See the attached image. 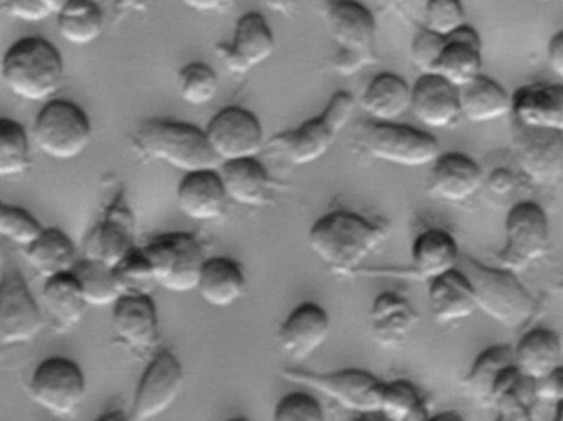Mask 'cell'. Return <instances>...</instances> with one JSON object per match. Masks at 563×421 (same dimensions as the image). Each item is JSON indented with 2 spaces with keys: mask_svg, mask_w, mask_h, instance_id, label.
Listing matches in <instances>:
<instances>
[{
  "mask_svg": "<svg viewBox=\"0 0 563 421\" xmlns=\"http://www.w3.org/2000/svg\"><path fill=\"white\" fill-rule=\"evenodd\" d=\"M387 239L384 226L351 210H334L316 220L308 245L335 275H355Z\"/></svg>",
  "mask_w": 563,
  "mask_h": 421,
  "instance_id": "6da1fadb",
  "label": "cell"
},
{
  "mask_svg": "<svg viewBox=\"0 0 563 421\" xmlns=\"http://www.w3.org/2000/svg\"><path fill=\"white\" fill-rule=\"evenodd\" d=\"M0 75L8 90L21 100L42 103L60 91L65 62L60 51L41 35L19 38L2 57Z\"/></svg>",
  "mask_w": 563,
  "mask_h": 421,
  "instance_id": "7a4b0ae2",
  "label": "cell"
},
{
  "mask_svg": "<svg viewBox=\"0 0 563 421\" xmlns=\"http://www.w3.org/2000/svg\"><path fill=\"white\" fill-rule=\"evenodd\" d=\"M457 268L470 281L477 311L503 328L517 331L536 314L537 299L510 269L493 268L471 256H461Z\"/></svg>",
  "mask_w": 563,
  "mask_h": 421,
  "instance_id": "3957f363",
  "label": "cell"
},
{
  "mask_svg": "<svg viewBox=\"0 0 563 421\" xmlns=\"http://www.w3.org/2000/svg\"><path fill=\"white\" fill-rule=\"evenodd\" d=\"M131 141L141 156L159 160L184 174L219 167L206 133L196 124L176 120L144 121Z\"/></svg>",
  "mask_w": 563,
  "mask_h": 421,
  "instance_id": "277c9868",
  "label": "cell"
},
{
  "mask_svg": "<svg viewBox=\"0 0 563 421\" xmlns=\"http://www.w3.org/2000/svg\"><path fill=\"white\" fill-rule=\"evenodd\" d=\"M325 25L334 41L332 68L342 77H354L377 62V22L358 0H324Z\"/></svg>",
  "mask_w": 563,
  "mask_h": 421,
  "instance_id": "5b68a950",
  "label": "cell"
},
{
  "mask_svg": "<svg viewBox=\"0 0 563 421\" xmlns=\"http://www.w3.org/2000/svg\"><path fill=\"white\" fill-rule=\"evenodd\" d=\"M357 100L349 91L332 95L318 117L305 121L295 130L276 134L266 146L282 154L292 166L318 163L334 146L349 121L354 117Z\"/></svg>",
  "mask_w": 563,
  "mask_h": 421,
  "instance_id": "8992f818",
  "label": "cell"
},
{
  "mask_svg": "<svg viewBox=\"0 0 563 421\" xmlns=\"http://www.w3.org/2000/svg\"><path fill=\"white\" fill-rule=\"evenodd\" d=\"M35 146L54 160H74L90 146L93 126L87 111L65 98L45 101L35 118Z\"/></svg>",
  "mask_w": 563,
  "mask_h": 421,
  "instance_id": "52a82bcc",
  "label": "cell"
},
{
  "mask_svg": "<svg viewBox=\"0 0 563 421\" xmlns=\"http://www.w3.org/2000/svg\"><path fill=\"white\" fill-rule=\"evenodd\" d=\"M355 144L367 156L400 167L431 166L441 154L433 134L398 123L361 124Z\"/></svg>",
  "mask_w": 563,
  "mask_h": 421,
  "instance_id": "ba28073f",
  "label": "cell"
},
{
  "mask_svg": "<svg viewBox=\"0 0 563 421\" xmlns=\"http://www.w3.org/2000/svg\"><path fill=\"white\" fill-rule=\"evenodd\" d=\"M150 259L157 286L186 295L196 291L200 269L206 262L202 243L192 233L170 232L156 236L143 248Z\"/></svg>",
  "mask_w": 563,
  "mask_h": 421,
  "instance_id": "9c48e42d",
  "label": "cell"
},
{
  "mask_svg": "<svg viewBox=\"0 0 563 421\" xmlns=\"http://www.w3.org/2000/svg\"><path fill=\"white\" fill-rule=\"evenodd\" d=\"M283 377L291 380L292 384L305 385L324 395L329 400L352 413H380L384 381L371 372L345 368V370L319 374V372L301 370V368H288L283 372Z\"/></svg>",
  "mask_w": 563,
  "mask_h": 421,
  "instance_id": "30bf717a",
  "label": "cell"
},
{
  "mask_svg": "<svg viewBox=\"0 0 563 421\" xmlns=\"http://www.w3.org/2000/svg\"><path fill=\"white\" fill-rule=\"evenodd\" d=\"M506 243L497 255L500 268L520 272L545 256L550 245L549 217L532 200L510 207L504 223Z\"/></svg>",
  "mask_w": 563,
  "mask_h": 421,
  "instance_id": "8fae6325",
  "label": "cell"
},
{
  "mask_svg": "<svg viewBox=\"0 0 563 421\" xmlns=\"http://www.w3.org/2000/svg\"><path fill=\"white\" fill-rule=\"evenodd\" d=\"M32 400L54 417H68L87 397L84 368L64 355L45 358L35 367L29 384Z\"/></svg>",
  "mask_w": 563,
  "mask_h": 421,
  "instance_id": "7c38bea8",
  "label": "cell"
},
{
  "mask_svg": "<svg viewBox=\"0 0 563 421\" xmlns=\"http://www.w3.org/2000/svg\"><path fill=\"white\" fill-rule=\"evenodd\" d=\"M203 133L219 164L258 157L266 146L262 121L242 107L220 110Z\"/></svg>",
  "mask_w": 563,
  "mask_h": 421,
  "instance_id": "4fadbf2b",
  "label": "cell"
},
{
  "mask_svg": "<svg viewBox=\"0 0 563 421\" xmlns=\"http://www.w3.org/2000/svg\"><path fill=\"white\" fill-rule=\"evenodd\" d=\"M44 325L38 302L22 273L5 272L0 278V347L32 342Z\"/></svg>",
  "mask_w": 563,
  "mask_h": 421,
  "instance_id": "5bb4252c",
  "label": "cell"
},
{
  "mask_svg": "<svg viewBox=\"0 0 563 421\" xmlns=\"http://www.w3.org/2000/svg\"><path fill=\"white\" fill-rule=\"evenodd\" d=\"M184 387V367L174 352L157 351L134 391L131 421H151L166 413Z\"/></svg>",
  "mask_w": 563,
  "mask_h": 421,
  "instance_id": "9a60e30c",
  "label": "cell"
},
{
  "mask_svg": "<svg viewBox=\"0 0 563 421\" xmlns=\"http://www.w3.org/2000/svg\"><path fill=\"white\" fill-rule=\"evenodd\" d=\"M514 147L520 176L533 186L552 187L563 177V133L514 124Z\"/></svg>",
  "mask_w": 563,
  "mask_h": 421,
  "instance_id": "2e32d148",
  "label": "cell"
},
{
  "mask_svg": "<svg viewBox=\"0 0 563 421\" xmlns=\"http://www.w3.org/2000/svg\"><path fill=\"white\" fill-rule=\"evenodd\" d=\"M275 48V32L265 15L246 12L236 21L232 42L217 45V57L230 74L245 75L266 64Z\"/></svg>",
  "mask_w": 563,
  "mask_h": 421,
  "instance_id": "e0dca14e",
  "label": "cell"
},
{
  "mask_svg": "<svg viewBox=\"0 0 563 421\" xmlns=\"http://www.w3.org/2000/svg\"><path fill=\"white\" fill-rule=\"evenodd\" d=\"M331 318L318 302L296 306L278 329V345L286 357L305 362L328 342Z\"/></svg>",
  "mask_w": 563,
  "mask_h": 421,
  "instance_id": "ac0fdd59",
  "label": "cell"
},
{
  "mask_svg": "<svg viewBox=\"0 0 563 421\" xmlns=\"http://www.w3.org/2000/svg\"><path fill=\"white\" fill-rule=\"evenodd\" d=\"M510 118L517 126L563 133L562 85L520 87L510 95Z\"/></svg>",
  "mask_w": 563,
  "mask_h": 421,
  "instance_id": "d6986e66",
  "label": "cell"
},
{
  "mask_svg": "<svg viewBox=\"0 0 563 421\" xmlns=\"http://www.w3.org/2000/svg\"><path fill=\"white\" fill-rule=\"evenodd\" d=\"M113 329L118 339L133 351H154L161 329L153 296H121L113 306Z\"/></svg>",
  "mask_w": 563,
  "mask_h": 421,
  "instance_id": "ffe728a7",
  "label": "cell"
},
{
  "mask_svg": "<svg viewBox=\"0 0 563 421\" xmlns=\"http://www.w3.org/2000/svg\"><path fill=\"white\" fill-rule=\"evenodd\" d=\"M410 111L430 130H450L461 120L457 88L438 75H420L411 87Z\"/></svg>",
  "mask_w": 563,
  "mask_h": 421,
  "instance_id": "44dd1931",
  "label": "cell"
},
{
  "mask_svg": "<svg viewBox=\"0 0 563 421\" xmlns=\"http://www.w3.org/2000/svg\"><path fill=\"white\" fill-rule=\"evenodd\" d=\"M176 197L180 212L194 222H213L225 213L229 206L217 169L184 174Z\"/></svg>",
  "mask_w": 563,
  "mask_h": 421,
  "instance_id": "7402d4cb",
  "label": "cell"
},
{
  "mask_svg": "<svg viewBox=\"0 0 563 421\" xmlns=\"http://www.w3.org/2000/svg\"><path fill=\"white\" fill-rule=\"evenodd\" d=\"M434 75L453 85L464 87L483 75V41L473 25L466 24L444 38L443 52Z\"/></svg>",
  "mask_w": 563,
  "mask_h": 421,
  "instance_id": "603a6c76",
  "label": "cell"
},
{
  "mask_svg": "<svg viewBox=\"0 0 563 421\" xmlns=\"http://www.w3.org/2000/svg\"><path fill=\"white\" fill-rule=\"evenodd\" d=\"M483 177L479 164L467 154H440L431 164V189L446 202H466L476 196Z\"/></svg>",
  "mask_w": 563,
  "mask_h": 421,
  "instance_id": "cb8c5ba5",
  "label": "cell"
},
{
  "mask_svg": "<svg viewBox=\"0 0 563 421\" xmlns=\"http://www.w3.org/2000/svg\"><path fill=\"white\" fill-rule=\"evenodd\" d=\"M418 322L413 304L397 292H382L372 302L371 334L380 347H401Z\"/></svg>",
  "mask_w": 563,
  "mask_h": 421,
  "instance_id": "d4e9b609",
  "label": "cell"
},
{
  "mask_svg": "<svg viewBox=\"0 0 563 421\" xmlns=\"http://www.w3.org/2000/svg\"><path fill=\"white\" fill-rule=\"evenodd\" d=\"M217 173L229 202L243 207H263L269 202L273 179L258 157L219 164Z\"/></svg>",
  "mask_w": 563,
  "mask_h": 421,
  "instance_id": "484cf974",
  "label": "cell"
},
{
  "mask_svg": "<svg viewBox=\"0 0 563 421\" xmlns=\"http://www.w3.org/2000/svg\"><path fill=\"white\" fill-rule=\"evenodd\" d=\"M512 355L514 367L530 381L563 368L562 339L549 328L527 331L514 345Z\"/></svg>",
  "mask_w": 563,
  "mask_h": 421,
  "instance_id": "4316f807",
  "label": "cell"
},
{
  "mask_svg": "<svg viewBox=\"0 0 563 421\" xmlns=\"http://www.w3.org/2000/svg\"><path fill=\"white\" fill-rule=\"evenodd\" d=\"M196 291L212 308H232L245 296V273L240 263L229 256H210L200 269Z\"/></svg>",
  "mask_w": 563,
  "mask_h": 421,
  "instance_id": "83f0119b",
  "label": "cell"
},
{
  "mask_svg": "<svg viewBox=\"0 0 563 421\" xmlns=\"http://www.w3.org/2000/svg\"><path fill=\"white\" fill-rule=\"evenodd\" d=\"M134 248V229L128 210L113 207L107 219L98 223L85 242V258L113 268Z\"/></svg>",
  "mask_w": 563,
  "mask_h": 421,
  "instance_id": "f1b7e54d",
  "label": "cell"
},
{
  "mask_svg": "<svg viewBox=\"0 0 563 421\" xmlns=\"http://www.w3.org/2000/svg\"><path fill=\"white\" fill-rule=\"evenodd\" d=\"M428 302L434 321L444 325L466 321L477 311L473 289L460 268L431 279Z\"/></svg>",
  "mask_w": 563,
  "mask_h": 421,
  "instance_id": "f546056e",
  "label": "cell"
},
{
  "mask_svg": "<svg viewBox=\"0 0 563 421\" xmlns=\"http://www.w3.org/2000/svg\"><path fill=\"white\" fill-rule=\"evenodd\" d=\"M460 258L456 239L444 229L424 230L411 245L413 275L428 281L456 269Z\"/></svg>",
  "mask_w": 563,
  "mask_h": 421,
  "instance_id": "4dcf8cb0",
  "label": "cell"
},
{
  "mask_svg": "<svg viewBox=\"0 0 563 421\" xmlns=\"http://www.w3.org/2000/svg\"><path fill=\"white\" fill-rule=\"evenodd\" d=\"M461 120L474 124L496 123L510 117V95L486 75L457 88Z\"/></svg>",
  "mask_w": 563,
  "mask_h": 421,
  "instance_id": "1f68e13d",
  "label": "cell"
},
{
  "mask_svg": "<svg viewBox=\"0 0 563 421\" xmlns=\"http://www.w3.org/2000/svg\"><path fill=\"white\" fill-rule=\"evenodd\" d=\"M411 87L400 75L384 71L374 77L358 104L375 123H395L410 111Z\"/></svg>",
  "mask_w": 563,
  "mask_h": 421,
  "instance_id": "d6a6232c",
  "label": "cell"
},
{
  "mask_svg": "<svg viewBox=\"0 0 563 421\" xmlns=\"http://www.w3.org/2000/svg\"><path fill=\"white\" fill-rule=\"evenodd\" d=\"M42 299L55 325L64 332L77 328L88 311L84 292L71 272L45 278Z\"/></svg>",
  "mask_w": 563,
  "mask_h": 421,
  "instance_id": "836d02e7",
  "label": "cell"
},
{
  "mask_svg": "<svg viewBox=\"0 0 563 421\" xmlns=\"http://www.w3.org/2000/svg\"><path fill=\"white\" fill-rule=\"evenodd\" d=\"M29 265L44 278L70 273L78 262L74 240L58 229H42L41 235L24 248Z\"/></svg>",
  "mask_w": 563,
  "mask_h": 421,
  "instance_id": "e575fe53",
  "label": "cell"
},
{
  "mask_svg": "<svg viewBox=\"0 0 563 421\" xmlns=\"http://www.w3.org/2000/svg\"><path fill=\"white\" fill-rule=\"evenodd\" d=\"M55 18L60 37L77 47L95 44L103 35L107 22L98 0H67Z\"/></svg>",
  "mask_w": 563,
  "mask_h": 421,
  "instance_id": "d590c367",
  "label": "cell"
},
{
  "mask_svg": "<svg viewBox=\"0 0 563 421\" xmlns=\"http://www.w3.org/2000/svg\"><path fill=\"white\" fill-rule=\"evenodd\" d=\"M514 367L512 345H490L477 355L470 372L464 377V387L467 394L483 405L490 408L494 390L503 375Z\"/></svg>",
  "mask_w": 563,
  "mask_h": 421,
  "instance_id": "8d00e7d4",
  "label": "cell"
},
{
  "mask_svg": "<svg viewBox=\"0 0 563 421\" xmlns=\"http://www.w3.org/2000/svg\"><path fill=\"white\" fill-rule=\"evenodd\" d=\"M380 413L388 421H428L431 417L417 385L404 378L384 381Z\"/></svg>",
  "mask_w": 563,
  "mask_h": 421,
  "instance_id": "74e56055",
  "label": "cell"
},
{
  "mask_svg": "<svg viewBox=\"0 0 563 421\" xmlns=\"http://www.w3.org/2000/svg\"><path fill=\"white\" fill-rule=\"evenodd\" d=\"M71 273L80 285L88 308H108L121 298L113 268L110 266L84 258L78 259Z\"/></svg>",
  "mask_w": 563,
  "mask_h": 421,
  "instance_id": "f35d334b",
  "label": "cell"
},
{
  "mask_svg": "<svg viewBox=\"0 0 563 421\" xmlns=\"http://www.w3.org/2000/svg\"><path fill=\"white\" fill-rule=\"evenodd\" d=\"M32 164L29 133L19 121L0 118V179L27 173Z\"/></svg>",
  "mask_w": 563,
  "mask_h": 421,
  "instance_id": "ab89813d",
  "label": "cell"
},
{
  "mask_svg": "<svg viewBox=\"0 0 563 421\" xmlns=\"http://www.w3.org/2000/svg\"><path fill=\"white\" fill-rule=\"evenodd\" d=\"M177 88L184 103L194 108L207 107L219 95V77L210 65L192 62L177 74Z\"/></svg>",
  "mask_w": 563,
  "mask_h": 421,
  "instance_id": "60d3db41",
  "label": "cell"
},
{
  "mask_svg": "<svg viewBox=\"0 0 563 421\" xmlns=\"http://www.w3.org/2000/svg\"><path fill=\"white\" fill-rule=\"evenodd\" d=\"M113 275L121 296H153L157 288L150 259L136 246L113 266Z\"/></svg>",
  "mask_w": 563,
  "mask_h": 421,
  "instance_id": "b9f144b4",
  "label": "cell"
},
{
  "mask_svg": "<svg viewBox=\"0 0 563 421\" xmlns=\"http://www.w3.org/2000/svg\"><path fill=\"white\" fill-rule=\"evenodd\" d=\"M466 11L461 0H428L421 27L446 38L466 25Z\"/></svg>",
  "mask_w": 563,
  "mask_h": 421,
  "instance_id": "7bdbcfd3",
  "label": "cell"
},
{
  "mask_svg": "<svg viewBox=\"0 0 563 421\" xmlns=\"http://www.w3.org/2000/svg\"><path fill=\"white\" fill-rule=\"evenodd\" d=\"M273 421H328L321 401L309 391H289L279 398Z\"/></svg>",
  "mask_w": 563,
  "mask_h": 421,
  "instance_id": "ee69618b",
  "label": "cell"
},
{
  "mask_svg": "<svg viewBox=\"0 0 563 421\" xmlns=\"http://www.w3.org/2000/svg\"><path fill=\"white\" fill-rule=\"evenodd\" d=\"M443 47V37L427 31V29L418 27L410 45L411 64L421 75L434 74Z\"/></svg>",
  "mask_w": 563,
  "mask_h": 421,
  "instance_id": "f6af8a7d",
  "label": "cell"
},
{
  "mask_svg": "<svg viewBox=\"0 0 563 421\" xmlns=\"http://www.w3.org/2000/svg\"><path fill=\"white\" fill-rule=\"evenodd\" d=\"M5 9L12 18L27 24H38L57 15L58 0H5Z\"/></svg>",
  "mask_w": 563,
  "mask_h": 421,
  "instance_id": "bcb514c9",
  "label": "cell"
},
{
  "mask_svg": "<svg viewBox=\"0 0 563 421\" xmlns=\"http://www.w3.org/2000/svg\"><path fill=\"white\" fill-rule=\"evenodd\" d=\"M519 184L520 176L507 167H496L483 177V186L486 187L487 192L493 197H499V199L512 196Z\"/></svg>",
  "mask_w": 563,
  "mask_h": 421,
  "instance_id": "7dc6e473",
  "label": "cell"
},
{
  "mask_svg": "<svg viewBox=\"0 0 563 421\" xmlns=\"http://www.w3.org/2000/svg\"><path fill=\"white\" fill-rule=\"evenodd\" d=\"M533 397L536 400L543 401L547 405H562L563 401V368L532 381Z\"/></svg>",
  "mask_w": 563,
  "mask_h": 421,
  "instance_id": "c3c4849f",
  "label": "cell"
},
{
  "mask_svg": "<svg viewBox=\"0 0 563 421\" xmlns=\"http://www.w3.org/2000/svg\"><path fill=\"white\" fill-rule=\"evenodd\" d=\"M384 4L388 5L395 15L407 22V24L415 25V27H421L423 22L424 5L428 0H382Z\"/></svg>",
  "mask_w": 563,
  "mask_h": 421,
  "instance_id": "681fc988",
  "label": "cell"
},
{
  "mask_svg": "<svg viewBox=\"0 0 563 421\" xmlns=\"http://www.w3.org/2000/svg\"><path fill=\"white\" fill-rule=\"evenodd\" d=\"M184 8L197 14H225L233 8L235 0H180Z\"/></svg>",
  "mask_w": 563,
  "mask_h": 421,
  "instance_id": "f907efd6",
  "label": "cell"
},
{
  "mask_svg": "<svg viewBox=\"0 0 563 421\" xmlns=\"http://www.w3.org/2000/svg\"><path fill=\"white\" fill-rule=\"evenodd\" d=\"M547 62L556 78L563 77V32H556L547 45Z\"/></svg>",
  "mask_w": 563,
  "mask_h": 421,
  "instance_id": "816d5d0a",
  "label": "cell"
},
{
  "mask_svg": "<svg viewBox=\"0 0 563 421\" xmlns=\"http://www.w3.org/2000/svg\"><path fill=\"white\" fill-rule=\"evenodd\" d=\"M269 11L283 15V18H291L298 11V0H263Z\"/></svg>",
  "mask_w": 563,
  "mask_h": 421,
  "instance_id": "f5cc1de1",
  "label": "cell"
},
{
  "mask_svg": "<svg viewBox=\"0 0 563 421\" xmlns=\"http://www.w3.org/2000/svg\"><path fill=\"white\" fill-rule=\"evenodd\" d=\"M496 421H532L530 408H510V410L497 411Z\"/></svg>",
  "mask_w": 563,
  "mask_h": 421,
  "instance_id": "db71d44e",
  "label": "cell"
},
{
  "mask_svg": "<svg viewBox=\"0 0 563 421\" xmlns=\"http://www.w3.org/2000/svg\"><path fill=\"white\" fill-rule=\"evenodd\" d=\"M147 0H117V14H121V12L131 11V9L141 8V5L146 4Z\"/></svg>",
  "mask_w": 563,
  "mask_h": 421,
  "instance_id": "11a10c76",
  "label": "cell"
},
{
  "mask_svg": "<svg viewBox=\"0 0 563 421\" xmlns=\"http://www.w3.org/2000/svg\"><path fill=\"white\" fill-rule=\"evenodd\" d=\"M428 421H466L460 413L456 411H441V413L431 414L430 420Z\"/></svg>",
  "mask_w": 563,
  "mask_h": 421,
  "instance_id": "9f6ffc18",
  "label": "cell"
},
{
  "mask_svg": "<svg viewBox=\"0 0 563 421\" xmlns=\"http://www.w3.org/2000/svg\"><path fill=\"white\" fill-rule=\"evenodd\" d=\"M11 207L8 203L0 202V236L4 239L5 226H8L9 213H11Z\"/></svg>",
  "mask_w": 563,
  "mask_h": 421,
  "instance_id": "6f0895ef",
  "label": "cell"
},
{
  "mask_svg": "<svg viewBox=\"0 0 563 421\" xmlns=\"http://www.w3.org/2000/svg\"><path fill=\"white\" fill-rule=\"evenodd\" d=\"M95 421H131L126 414L121 413V411H107V413L101 414Z\"/></svg>",
  "mask_w": 563,
  "mask_h": 421,
  "instance_id": "680465c9",
  "label": "cell"
},
{
  "mask_svg": "<svg viewBox=\"0 0 563 421\" xmlns=\"http://www.w3.org/2000/svg\"><path fill=\"white\" fill-rule=\"evenodd\" d=\"M553 421H563L562 405H556V407H555V418H553Z\"/></svg>",
  "mask_w": 563,
  "mask_h": 421,
  "instance_id": "91938a15",
  "label": "cell"
},
{
  "mask_svg": "<svg viewBox=\"0 0 563 421\" xmlns=\"http://www.w3.org/2000/svg\"><path fill=\"white\" fill-rule=\"evenodd\" d=\"M225 421H252L250 418L246 417H235V418H229V420Z\"/></svg>",
  "mask_w": 563,
  "mask_h": 421,
  "instance_id": "94428289",
  "label": "cell"
},
{
  "mask_svg": "<svg viewBox=\"0 0 563 421\" xmlns=\"http://www.w3.org/2000/svg\"><path fill=\"white\" fill-rule=\"evenodd\" d=\"M536 2H542V4H550V2H556V0H536Z\"/></svg>",
  "mask_w": 563,
  "mask_h": 421,
  "instance_id": "6125c7cd",
  "label": "cell"
},
{
  "mask_svg": "<svg viewBox=\"0 0 563 421\" xmlns=\"http://www.w3.org/2000/svg\"><path fill=\"white\" fill-rule=\"evenodd\" d=\"M60 2V5L64 4V2H67V0H58Z\"/></svg>",
  "mask_w": 563,
  "mask_h": 421,
  "instance_id": "be15d7a7",
  "label": "cell"
}]
</instances>
